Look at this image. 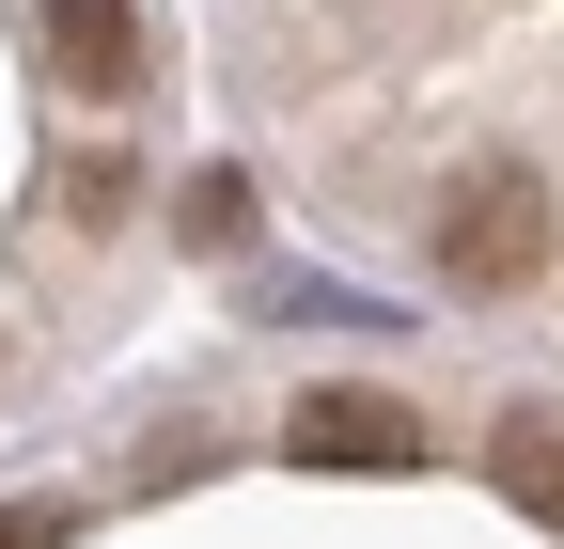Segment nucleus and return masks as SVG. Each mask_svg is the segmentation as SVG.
I'll list each match as a JSON object with an SVG mask.
<instances>
[{
    "mask_svg": "<svg viewBox=\"0 0 564 549\" xmlns=\"http://www.w3.org/2000/svg\"><path fill=\"white\" fill-rule=\"evenodd\" d=\"M533 267H549V189H533V173H470V189L440 204V283L502 299V283H533Z\"/></svg>",
    "mask_w": 564,
    "mask_h": 549,
    "instance_id": "nucleus-1",
    "label": "nucleus"
},
{
    "mask_svg": "<svg viewBox=\"0 0 564 549\" xmlns=\"http://www.w3.org/2000/svg\"><path fill=\"white\" fill-rule=\"evenodd\" d=\"M47 63L79 95H126L141 79V17H126V0H47Z\"/></svg>",
    "mask_w": 564,
    "mask_h": 549,
    "instance_id": "nucleus-3",
    "label": "nucleus"
},
{
    "mask_svg": "<svg viewBox=\"0 0 564 549\" xmlns=\"http://www.w3.org/2000/svg\"><path fill=\"white\" fill-rule=\"evenodd\" d=\"M299 455H314V471H408L423 424H408L392 392H314V408H299Z\"/></svg>",
    "mask_w": 564,
    "mask_h": 549,
    "instance_id": "nucleus-2",
    "label": "nucleus"
},
{
    "mask_svg": "<svg viewBox=\"0 0 564 549\" xmlns=\"http://www.w3.org/2000/svg\"><path fill=\"white\" fill-rule=\"evenodd\" d=\"M63 534H79L63 503H0V549H63Z\"/></svg>",
    "mask_w": 564,
    "mask_h": 549,
    "instance_id": "nucleus-5",
    "label": "nucleus"
},
{
    "mask_svg": "<svg viewBox=\"0 0 564 549\" xmlns=\"http://www.w3.org/2000/svg\"><path fill=\"white\" fill-rule=\"evenodd\" d=\"M502 487H518L533 518H564V424H549V408H518V424H502Z\"/></svg>",
    "mask_w": 564,
    "mask_h": 549,
    "instance_id": "nucleus-4",
    "label": "nucleus"
}]
</instances>
